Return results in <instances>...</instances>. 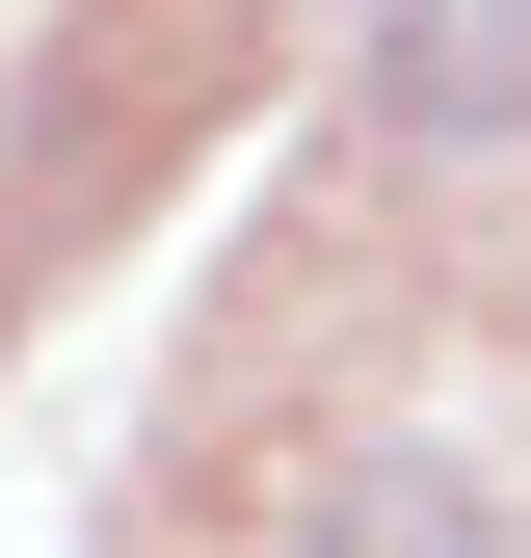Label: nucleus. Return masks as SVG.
Wrapping results in <instances>:
<instances>
[{
	"mask_svg": "<svg viewBox=\"0 0 531 558\" xmlns=\"http://www.w3.org/2000/svg\"><path fill=\"white\" fill-rule=\"evenodd\" d=\"M319 558H505V532H479V478H452V452H346Z\"/></svg>",
	"mask_w": 531,
	"mask_h": 558,
	"instance_id": "1",
	"label": "nucleus"
}]
</instances>
